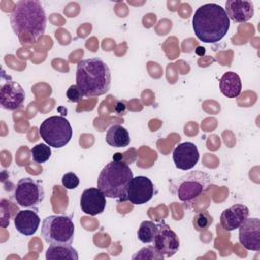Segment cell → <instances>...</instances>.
I'll return each mask as SVG.
<instances>
[{
	"label": "cell",
	"mask_w": 260,
	"mask_h": 260,
	"mask_svg": "<svg viewBox=\"0 0 260 260\" xmlns=\"http://www.w3.org/2000/svg\"><path fill=\"white\" fill-rule=\"evenodd\" d=\"M10 24L19 39L26 35L34 42L43 36L46 29L47 16L43 5L37 0L16 2L10 13Z\"/></svg>",
	"instance_id": "1"
},
{
	"label": "cell",
	"mask_w": 260,
	"mask_h": 260,
	"mask_svg": "<svg viewBox=\"0 0 260 260\" xmlns=\"http://www.w3.org/2000/svg\"><path fill=\"white\" fill-rule=\"evenodd\" d=\"M192 25L196 37L203 43H217L228 32L230 19L220 5L203 4L193 15Z\"/></svg>",
	"instance_id": "2"
},
{
	"label": "cell",
	"mask_w": 260,
	"mask_h": 260,
	"mask_svg": "<svg viewBox=\"0 0 260 260\" xmlns=\"http://www.w3.org/2000/svg\"><path fill=\"white\" fill-rule=\"evenodd\" d=\"M76 85L84 96H99L111 87V71L100 58L81 60L76 67Z\"/></svg>",
	"instance_id": "3"
},
{
	"label": "cell",
	"mask_w": 260,
	"mask_h": 260,
	"mask_svg": "<svg viewBox=\"0 0 260 260\" xmlns=\"http://www.w3.org/2000/svg\"><path fill=\"white\" fill-rule=\"evenodd\" d=\"M132 179L133 173L127 162L113 160L102 169L96 186L106 197L127 200V191Z\"/></svg>",
	"instance_id": "4"
},
{
	"label": "cell",
	"mask_w": 260,
	"mask_h": 260,
	"mask_svg": "<svg viewBox=\"0 0 260 260\" xmlns=\"http://www.w3.org/2000/svg\"><path fill=\"white\" fill-rule=\"evenodd\" d=\"M209 186V175L203 171L196 170L172 181L171 190L182 202L192 203L206 192Z\"/></svg>",
	"instance_id": "5"
},
{
	"label": "cell",
	"mask_w": 260,
	"mask_h": 260,
	"mask_svg": "<svg viewBox=\"0 0 260 260\" xmlns=\"http://www.w3.org/2000/svg\"><path fill=\"white\" fill-rule=\"evenodd\" d=\"M41 234L50 245H71L74 239V223L66 215H50L43 220Z\"/></svg>",
	"instance_id": "6"
},
{
	"label": "cell",
	"mask_w": 260,
	"mask_h": 260,
	"mask_svg": "<svg viewBox=\"0 0 260 260\" xmlns=\"http://www.w3.org/2000/svg\"><path fill=\"white\" fill-rule=\"evenodd\" d=\"M39 132L43 140L55 148L65 146L72 137V127L69 121L62 116L47 118L40 125Z\"/></svg>",
	"instance_id": "7"
},
{
	"label": "cell",
	"mask_w": 260,
	"mask_h": 260,
	"mask_svg": "<svg viewBox=\"0 0 260 260\" xmlns=\"http://www.w3.org/2000/svg\"><path fill=\"white\" fill-rule=\"evenodd\" d=\"M45 198V191L38 181L31 178H22L14 190V199L21 207L36 209Z\"/></svg>",
	"instance_id": "8"
},
{
	"label": "cell",
	"mask_w": 260,
	"mask_h": 260,
	"mask_svg": "<svg viewBox=\"0 0 260 260\" xmlns=\"http://www.w3.org/2000/svg\"><path fill=\"white\" fill-rule=\"evenodd\" d=\"M152 243L156 250L168 258L174 256L180 248L179 237L165 221L157 224V232Z\"/></svg>",
	"instance_id": "9"
},
{
	"label": "cell",
	"mask_w": 260,
	"mask_h": 260,
	"mask_svg": "<svg viewBox=\"0 0 260 260\" xmlns=\"http://www.w3.org/2000/svg\"><path fill=\"white\" fill-rule=\"evenodd\" d=\"M154 195V186L151 180L145 176L133 177L128 191L127 200L132 204L140 205L149 201Z\"/></svg>",
	"instance_id": "10"
},
{
	"label": "cell",
	"mask_w": 260,
	"mask_h": 260,
	"mask_svg": "<svg viewBox=\"0 0 260 260\" xmlns=\"http://www.w3.org/2000/svg\"><path fill=\"white\" fill-rule=\"evenodd\" d=\"M25 92L22 86L13 80L6 81L0 89V105L8 111H15L22 107Z\"/></svg>",
	"instance_id": "11"
},
{
	"label": "cell",
	"mask_w": 260,
	"mask_h": 260,
	"mask_svg": "<svg viewBox=\"0 0 260 260\" xmlns=\"http://www.w3.org/2000/svg\"><path fill=\"white\" fill-rule=\"evenodd\" d=\"M239 241L245 249L260 251V220L257 217L247 218L239 226Z\"/></svg>",
	"instance_id": "12"
},
{
	"label": "cell",
	"mask_w": 260,
	"mask_h": 260,
	"mask_svg": "<svg viewBox=\"0 0 260 260\" xmlns=\"http://www.w3.org/2000/svg\"><path fill=\"white\" fill-rule=\"evenodd\" d=\"M173 160L176 168L188 171L195 167L199 160V151L193 142H183L178 144L173 151Z\"/></svg>",
	"instance_id": "13"
},
{
	"label": "cell",
	"mask_w": 260,
	"mask_h": 260,
	"mask_svg": "<svg viewBox=\"0 0 260 260\" xmlns=\"http://www.w3.org/2000/svg\"><path fill=\"white\" fill-rule=\"evenodd\" d=\"M106 196L99 188L85 189L80 197L81 210L90 216L101 214L106 208Z\"/></svg>",
	"instance_id": "14"
},
{
	"label": "cell",
	"mask_w": 260,
	"mask_h": 260,
	"mask_svg": "<svg viewBox=\"0 0 260 260\" xmlns=\"http://www.w3.org/2000/svg\"><path fill=\"white\" fill-rule=\"evenodd\" d=\"M249 208L244 204H234L224 209L220 215V225L225 231H234L248 218Z\"/></svg>",
	"instance_id": "15"
},
{
	"label": "cell",
	"mask_w": 260,
	"mask_h": 260,
	"mask_svg": "<svg viewBox=\"0 0 260 260\" xmlns=\"http://www.w3.org/2000/svg\"><path fill=\"white\" fill-rule=\"evenodd\" d=\"M229 19L235 22H245L254 15V6L251 1L228 0L224 9Z\"/></svg>",
	"instance_id": "16"
},
{
	"label": "cell",
	"mask_w": 260,
	"mask_h": 260,
	"mask_svg": "<svg viewBox=\"0 0 260 260\" xmlns=\"http://www.w3.org/2000/svg\"><path fill=\"white\" fill-rule=\"evenodd\" d=\"M41 219L37 213V210H19L14 216V225L18 233L23 236H32L39 225Z\"/></svg>",
	"instance_id": "17"
},
{
	"label": "cell",
	"mask_w": 260,
	"mask_h": 260,
	"mask_svg": "<svg viewBox=\"0 0 260 260\" xmlns=\"http://www.w3.org/2000/svg\"><path fill=\"white\" fill-rule=\"evenodd\" d=\"M220 92L230 99L240 95L242 91V81L240 76L233 71H228L219 79Z\"/></svg>",
	"instance_id": "18"
},
{
	"label": "cell",
	"mask_w": 260,
	"mask_h": 260,
	"mask_svg": "<svg viewBox=\"0 0 260 260\" xmlns=\"http://www.w3.org/2000/svg\"><path fill=\"white\" fill-rule=\"evenodd\" d=\"M106 142L113 147H125L130 143L128 131L121 125L111 126L106 133Z\"/></svg>",
	"instance_id": "19"
},
{
	"label": "cell",
	"mask_w": 260,
	"mask_h": 260,
	"mask_svg": "<svg viewBox=\"0 0 260 260\" xmlns=\"http://www.w3.org/2000/svg\"><path fill=\"white\" fill-rule=\"evenodd\" d=\"M46 259H67L77 260L78 253L71 245H50L46 252Z\"/></svg>",
	"instance_id": "20"
},
{
	"label": "cell",
	"mask_w": 260,
	"mask_h": 260,
	"mask_svg": "<svg viewBox=\"0 0 260 260\" xmlns=\"http://www.w3.org/2000/svg\"><path fill=\"white\" fill-rule=\"evenodd\" d=\"M156 232H157V224H155L150 220H144L139 225V229L137 231V237L142 243L149 244L153 242Z\"/></svg>",
	"instance_id": "21"
},
{
	"label": "cell",
	"mask_w": 260,
	"mask_h": 260,
	"mask_svg": "<svg viewBox=\"0 0 260 260\" xmlns=\"http://www.w3.org/2000/svg\"><path fill=\"white\" fill-rule=\"evenodd\" d=\"M30 153L32 156V159L38 164L46 162L52 154L51 146L47 143H39L31 147Z\"/></svg>",
	"instance_id": "22"
},
{
	"label": "cell",
	"mask_w": 260,
	"mask_h": 260,
	"mask_svg": "<svg viewBox=\"0 0 260 260\" xmlns=\"http://www.w3.org/2000/svg\"><path fill=\"white\" fill-rule=\"evenodd\" d=\"M212 222L213 218L207 211H201L193 217V226L198 232L206 231Z\"/></svg>",
	"instance_id": "23"
},
{
	"label": "cell",
	"mask_w": 260,
	"mask_h": 260,
	"mask_svg": "<svg viewBox=\"0 0 260 260\" xmlns=\"http://www.w3.org/2000/svg\"><path fill=\"white\" fill-rule=\"evenodd\" d=\"M164 258L165 257L156 250V248L154 246H146V247L142 248L141 250H139L135 255L132 256L133 260H135V259H142V260L158 259V260H161Z\"/></svg>",
	"instance_id": "24"
},
{
	"label": "cell",
	"mask_w": 260,
	"mask_h": 260,
	"mask_svg": "<svg viewBox=\"0 0 260 260\" xmlns=\"http://www.w3.org/2000/svg\"><path fill=\"white\" fill-rule=\"evenodd\" d=\"M62 185L68 190H73L79 185V178L74 173L68 172L62 177Z\"/></svg>",
	"instance_id": "25"
},
{
	"label": "cell",
	"mask_w": 260,
	"mask_h": 260,
	"mask_svg": "<svg viewBox=\"0 0 260 260\" xmlns=\"http://www.w3.org/2000/svg\"><path fill=\"white\" fill-rule=\"evenodd\" d=\"M66 96L70 102L73 103H78L82 100V98L84 96L83 93L81 92V90L79 89V87L76 84L70 85L69 88L66 91Z\"/></svg>",
	"instance_id": "26"
},
{
	"label": "cell",
	"mask_w": 260,
	"mask_h": 260,
	"mask_svg": "<svg viewBox=\"0 0 260 260\" xmlns=\"http://www.w3.org/2000/svg\"><path fill=\"white\" fill-rule=\"evenodd\" d=\"M125 109H126L125 104H124V103H122V102H118V103H117V105H116V107H115L116 112H118L119 114H123V113L125 112Z\"/></svg>",
	"instance_id": "27"
}]
</instances>
